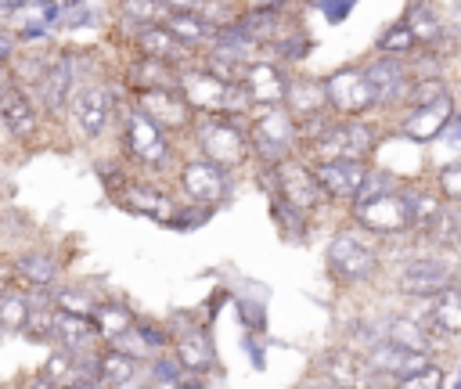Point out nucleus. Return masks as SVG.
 <instances>
[{
    "instance_id": "nucleus-19",
    "label": "nucleus",
    "mask_w": 461,
    "mask_h": 389,
    "mask_svg": "<svg viewBox=\"0 0 461 389\" xmlns=\"http://www.w3.org/2000/svg\"><path fill=\"white\" fill-rule=\"evenodd\" d=\"M0 119H4V130L14 137V140H29L40 126V108H36V97L14 83L11 76L4 79V94H0Z\"/></svg>"
},
{
    "instance_id": "nucleus-11",
    "label": "nucleus",
    "mask_w": 461,
    "mask_h": 389,
    "mask_svg": "<svg viewBox=\"0 0 461 389\" xmlns=\"http://www.w3.org/2000/svg\"><path fill=\"white\" fill-rule=\"evenodd\" d=\"M324 86H328L331 112L342 115V119H360V115H367L371 108H378L364 65H346V68L328 72V76H324Z\"/></svg>"
},
{
    "instance_id": "nucleus-26",
    "label": "nucleus",
    "mask_w": 461,
    "mask_h": 389,
    "mask_svg": "<svg viewBox=\"0 0 461 389\" xmlns=\"http://www.w3.org/2000/svg\"><path fill=\"white\" fill-rule=\"evenodd\" d=\"M162 22H166V25L173 29V36H176L180 43H187L194 54L209 50V47L216 43V36H220V25L209 22L202 11H169Z\"/></svg>"
},
{
    "instance_id": "nucleus-23",
    "label": "nucleus",
    "mask_w": 461,
    "mask_h": 389,
    "mask_svg": "<svg viewBox=\"0 0 461 389\" xmlns=\"http://www.w3.org/2000/svg\"><path fill=\"white\" fill-rule=\"evenodd\" d=\"M447 285H454V270H450L447 259H432V256L403 263V270L396 277V288L403 295H418V299H429V295H436Z\"/></svg>"
},
{
    "instance_id": "nucleus-38",
    "label": "nucleus",
    "mask_w": 461,
    "mask_h": 389,
    "mask_svg": "<svg viewBox=\"0 0 461 389\" xmlns=\"http://www.w3.org/2000/svg\"><path fill=\"white\" fill-rule=\"evenodd\" d=\"M396 187H400V180H396L389 169L371 166V169H367V180H364V187H360V194H357L353 205H364V202H371V198H378V194H389V191H396ZM353 205H349V209H353Z\"/></svg>"
},
{
    "instance_id": "nucleus-35",
    "label": "nucleus",
    "mask_w": 461,
    "mask_h": 389,
    "mask_svg": "<svg viewBox=\"0 0 461 389\" xmlns=\"http://www.w3.org/2000/svg\"><path fill=\"white\" fill-rule=\"evenodd\" d=\"M29 313H32V299L18 288H7L4 299H0V321H4V331H25L29 324Z\"/></svg>"
},
{
    "instance_id": "nucleus-9",
    "label": "nucleus",
    "mask_w": 461,
    "mask_h": 389,
    "mask_svg": "<svg viewBox=\"0 0 461 389\" xmlns=\"http://www.w3.org/2000/svg\"><path fill=\"white\" fill-rule=\"evenodd\" d=\"M76 76H79V68H76ZM68 119H72V126L83 140H97L112 122V90H108V83L79 76L76 90H72V101H68Z\"/></svg>"
},
{
    "instance_id": "nucleus-1",
    "label": "nucleus",
    "mask_w": 461,
    "mask_h": 389,
    "mask_svg": "<svg viewBox=\"0 0 461 389\" xmlns=\"http://www.w3.org/2000/svg\"><path fill=\"white\" fill-rule=\"evenodd\" d=\"M180 90L194 104L198 115H249L252 112V101H249L241 79H230L198 61L180 68Z\"/></svg>"
},
{
    "instance_id": "nucleus-12",
    "label": "nucleus",
    "mask_w": 461,
    "mask_h": 389,
    "mask_svg": "<svg viewBox=\"0 0 461 389\" xmlns=\"http://www.w3.org/2000/svg\"><path fill=\"white\" fill-rule=\"evenodd\" d=\"M176 180H180V191H184L194 205H202V209H216V205H223L227 194H230L227 169L216 166V162H209L205 155L187 158V162L180 166Z\"/></svg>"
},
{
    "instance_id": "nucleus-6",
    "label": "nucleus",
    "mask_w": 461,
    "mask_h": 389,
    "mask_svg": "<svg viewBox=\"0 0 461 389\" xmlns=\"http://www.w3.org/2000/svg\"><path fill=\"white\" fill-rule=\"evenodd\" d=\"M119 144H122L126 158L140 169H169V162H173L169 133L162 126H155L133 101L126 104V112L119 119Z\"/></svg>"
},
{
    "instance_id": "nucleus-22",
    "label": "nucleus",
    "mask_w": 461,
    "mask_h": 389,
    "mask_svg": "<svg viewBox=\"0 0 461 389\" xmlns=\"http://www.w3.org/2000/svg\"><path fill=\"white\" fill-rule=\"evenodd\" d=\"M454 94L436 97L432 104H418V108H403L400 115V133L411 140H439V133L447 130V122L454 119Z\"/></svg>"
},
{
    "instance_id": "nucleus-31",
    "label": "nucleus",
    "mask_w": 461,
    "mask_h": 389,
    "mask_svg": "<svg viewBox=\"0 0 461 389\" xmlns=\"http://www.w3.org/2000/svg\"><path fill=\"white\" fill-rule=\"evenodd\" d=\"M133 375H137V357L122 353L119 346H108V349L97 353V378H101L104 385L119 389V385L133 382Z\"/></svg>"
},
{
    "instance_id": "nucleus-18",
    "label": "nucleus",
    "mask_w": 461,
    "mask_h": 389,
    "mask_svg": "<svg viewBox=\"0 0 461 389\" xmlns=\"http://www.w3.org/2000/svg\"><path fill=\"white\" fill-rule=\"evenodd\" d=\"M76 65H72V54H54L50 58V68L43 76V83L36 86V101L43 104V112L50 119H61L68 115V101H72V90H76Z\"/></svg>"
},
{
    "instance_id": "nucleus-8",
    "label": "nucleus",
    "mask_w": 461,
    "mask_h": 389,
    "mask_svg": "<svg viewBox=\"0 0 461 389\" xmlns=\"http://www.w3.org/2000/svg\"><path fill=\"white\" fill-rule=\"evenodd\" d=\"M353 223L371 231L375 238H400L418 231V209H414V194L396 187L389 194H378L364 205H353Z\"/></svg>"
},
{
    "instance_id": "nucleus-40",
    "label": "nucleus",
    "mask_w": 461,
    "mask_h": 389,
    "mask_svg": "<svg viewBox=\"0 0 461 389\" xmlns=\"http://www.w3.org/2000/svg\"><path fill=\"white\" fill-rule=\"evenodd\" d=\"M54 303H58L61 310H76V313H90V317H94L104 299L94 295V292H83V288H61V292L54 295Z\"/></svg>"
},
{
    "instance_id": "nucleus-27",
    "label": "nucleus",
    "mask_w": 461,
    "mask_h": 389,
    "mask_svg": "<svg viewBox=\"0 0 461 389\" xmlns=\"http://www.w3.org/2000/svg\"><path fill=\"white\" fill-rule=\"evenodd\" d=\"M403 22L411 25V32L418 36L421 47H439V43L450 36L447 18H443V11H439L432 0H414V4L403 11Z\"/></svg>"
},
{
    "instance_id": "nucleus-5",
    "label": "nucleus",
    "mask_w": 461,
    "mask_h": 389,
    "mask_svg": "<svg viewBox=\"0 0 461 389\" xmlns=\"http://www.w3.org/2000/svg\"><path fill=\"white\" fill-rule=\"evenodd\" d=\"M324 263L331 270L335 281L342 285H360L367 281L371 274H378L382 267V256H378V238L364 227L357 231H339L331 241H328V252H324Z\"/></svg>"
},
{
    "instance_id": "nucleus-25",
    "label": "nucleus",
    "mask_w": 461,
    "mask_h": 389,
    "mask_svg": "<svg viewBox=\"0 0 461 389\" xmlns=\"http://www.w3.org/2000/svg\"><path fill=\"white\" fill-rule=\"evenodd\" d=\"M97 339H101V328H97V321L90 313H76V310H61L58 306V313H54V346H65V349L83 353Z\"/></svg>"
},
{
    "instance_id": "nucleus-39",
    "label": "nucleus",
    "mask_w": 461,
    "mask_h": 389,
    "mask_svg": "<svg viewBox=\"0 0 461 389\" xmlns=\"http://www.w3.org/2000/svg\"><path fill=\"white\" fill-rule=\"evenodd\" d=\"M443 94H450L443 79H432V76H414V83H411V94H407V104H403V108L432 104V101H436V97H443Z\"/></svg>"
},
{
    "instance_id": "nucleus-7",
    "label": "nucleus",
    "mask_w": 461,
    "mask_h": 389,
    "mask_svg": "<svg viewBox=\"0 0 461 389\" xmlns=\"http://www.w3.org/2000/svg\"><path fill=\"white\" fill-rule=\"evenodd\" d=\"M267 187H270V198H281L285 205L299 209L303 216L317 213L328 202V194H324V187L317 180L313 162L303 158V155H292V158L270 166L267 169Z\"/></svg>"
},
{
    "instance_id": "nucleus-4",
    "label": "nucleus",
    "mask_w": 461,
    "mask_h": 389,
    "mask_svg": "<svg viewBox=\"0 0 461 389\" xmlns=\"http://www.w3.org/2000/svg\"><path fill=\"white\" fill-rule=\"evenodd\" d=\"M194 148L223 166L227 173L230 169H241L252 155V140H249V126H245V115H198L194 122Z\"/></svg>"
},
{
    "instance_id": "nucleus-10",
    "label": "nucleus",
    "mask_w": 461,
    "mask_h": 389,
    "mask_svg": "<svg viewBox=\"0 0 461 389\" xmlns=\"http://www.w3.org/2000/svg\"><path fill=\"white\" fill-rule=\"evenodd\" d=\"M130 101L166 133H194L198 112L194 104L184 97L180 86H151V90H133Z\"/></svg>"
},
{
    "instance_id": "nucleus-36",
    "label": "nucleus",
    "mask_w": 461,
    "mask_h": 389,
    "mask_svg": "<svg viewBox=\"0 0 461 389\" xmlns=\"http://www.w3.org/2000/svg\"><path fill=\"white\" fill-rule=\"evenodd\" d=\"M54 299H43V303H32V313H29V324H25V339L29 342H54Z\"/></svg>"
},
{
    "instance_id": "nucleus-34",
    "label": "nucleus",
    "mask_w": 461,
    "mask_h": 389,
    "mask_svg": "<svg viewBox=\"0 0 461 389\" xmlns=\"http://www.w3.org/2000/svg\"><path fill=\"white\" fill-rule=\"evenodd\" d=\"M94 321H97V328H101V339H104V342L122 339V335L137 324V317H133L122 303H101V306H97V313H94Z\"/></svg>"
},
{
    "instance_id": "nucleus-41",
    "label": "nucleus",
    "mask_w": 461,
    "mask_h": 389,
    "mask_svg": "<svg viewBox=\"0 0 461 389\" xmlns=\"http://www.w3.org/2000/svg\"><path fill=\"white\" fill-rule=\"evenodd\" d=\"M436 191H439L450 205H461V158L439 166V173H436Z\"/></svg>"
},
{
    "instance_id": "nucleus-29",
    "label": "nucleus",
    "mask_w": 461,
    "mask_h": 389,
    "mask_svg": "<svg viewBox=\"0 0 461 389\" xmlns=\"http://www.w3.org/2000/svg\"><path fill=\"white\" fill-rule=\"evenodd\" d=\"M126 86L133 90H151V86H180V68L158 58H144L137 54V61L126 68Z\"/></svg>"
},
{
    "instance_id": "nucleus-15",
    "label": "nucleus",
    "mask_w": 461,
    "mask_h": 389,
    "mask_svg": "<svg viewBox=\"0 0 461 389\" xmlns=\"http://www.w3.org/2000/svg\"><path fill=\"white\" fill-rule=\"evenodd\" d=\"M364 72H367V83L375 90L378 108H403L407 104L414 76H411V65H403V58L375 54L371 61H364Z\"/></svg>"
},
{
    "instance_id": "nucleus-24",
    "label": "nucleus",
    "mask_w": 461,
    "mask_h": 389,
    "mask_svg": "<svg viewBox=\"0 0 461 389\" xmlns=\"http://www.w3.org/2000/svg\"><path fill=\"white\" fill-rule=\"evenodd\" d=\"M173 357L180 360L184 371H194V375H209L216 367V346L209 339V331L202 324H191L176 335L173 342Z\"/></svg>"
},
{
    "instance_id": "nucleus-2",
    "label": "nucleus",
    "mask_w": 461,
    "mask_h": 389,
    "mask_svg": "<svg viewBox=\"0 0 461 389\" xmlns=\"http://www.w3.org/2000/svg\"><path fill=\"white\" fill-rule=\"evenodd\" d=\"M249 126V140H252V155L259 158L263 169L299 155L303 148V122L288 112V104H263L252 108L245 115Z\"/></svg>"
},
{
    "instance_id": "nucleus-45",
    "label": "nucleus",
    "mask_w": 461,
    "mask_h": 389,
    "mask_svg": "<svg viewBox=\"0 0 461 389\" xmlns=\"http://www.w3.org/2000/svg\"><path fill=\"white\" fill-rule=\"evenodd\" d=\"M25 389H61V385H58V382H50L47 375H36V378H32Z\"/></svg>"
},
{
    "instance_id": "nucleus-28",
    "label": "nucleus",
    "mask_w": 461,
    "mask_h": 389,
    "mask_svg": "<svg viewBox=\"0 0 461 389\" xmlns=\"http://www.w3.org/2000/svg\"><path fill=\"white\" fill-rule=\"evenodd\" d=\"M425 324L439 335H461V285H447L436 295H429Z\"/></svg>"
},
{
    "instance_id": "nucleus-17",
    "label": "nucleus",
    "mask_w": 461,
    "mask_h": 389,
    "mask_svg": "<svg viewBox=\"0 0 461 389\" xmlns=\"http://www.w3.org/2000/svg\"><path fill=\"white\" fill-rule=\"evenodd\" d=\"M288 83H292V76H288L285 65L274 61V58H256V61L245 65V72H241V86H245L252 108H263V104H285V97H288Z\"/></svg>"
},
{
    "instance_id": "nucleus-43",
    "label": "nucleus",
    "mask_w": 461,
    "mask_h": 389,
    "mask_svg": "<svg viewBox=\"0 0 461 389\" xmlns=\"http://www.w3.org/2000/svg\"><path fill=\"white\" fill-rule=\"evenodd\" d=\"M169 11H202L205 0H162Z\"/></svg>"
},
{
    "instance_id": "nucleus-3",
    "label": "nucleus",
    "mask_w": 461,
    "mask_h": 389,
    "mask_svg": "<svg viewBox=\"0 0 461 389\" xmlns=\"http://www.w3.org/2000/svg\"><path fill=\"white\" fill-rule=\"evenodd\" d=\"M375 144H378V130L371 122H364V115L360 119L331 115L321 130L303 137L299 151L310 162H331V158H367L371 162Z\"/></svg>"
},
{
    "instance_id": "nucleus-37",
    "label": "nucleus",
    "mask_w": 461,
    "mask_h": 389,
    "mask_svg": "<svg viewBox=\"0 0 461 389\" xmlns=\"http://www.w3.org/2000/svg\"><path fill=\"white\" fill-rule=\"evenodd\" d=\"M119 11L130 25H151L169 14V7L162 0H119Z\"/></svg>"
},
{
    "instance_id": "nucleus-32",
    "label": "nucleus",
    "mask_w": 461,
    "mask_h": 389,
    "mask_svg": "<svg viewBox=\"0 0 461 389\" xmlns=\"http://www.w3.org/2000/svg\"><path fill=\"white\" fill-rule=\"evenodd\" d=\"M385 339L403 346V349H414V353H429L432 346V328L414 321V317H393L389 328H385Z\"/></svg>"
},
{
    "instance_id": "nucleus-46",
    "label": "nucleus",
    "mask_w": 461,
    "mask_h": 389,
    "mask_svg": "<svg viewBox=\"0 0 461 389\" xmlns=\"http://www.w3.org/2000/svg\"><path fill=\"white\" fill-rule=\"evenodd\" d=\"M68 389H112V385H104L101 378H86V382H76V385H68Z\"/></svg>"
},
{
    "instance_id": "nucleus-42",
    "label": "nucleus",
    "mask_w": 461,
    "mask_h": 389,
    "mask_svg": "<svg viewBox=\"0 0 461 389\" xmlns=\"http://www.w3.org/2000/svg\"><path fill=\"white\" fill-rule=\"evenodd\" d=\"M396 389H443V371L436 364H425V367L396 378Z\"/></svg>"
},
{
    "instance_id": "nucleus-44",
    "label": "nucleus",
    "mask_w": 461,
    "mask_h": 389,
    "mask_svg": "<svg viewBox=\"0 0 461 389\" xmlns=\"http://www.w3.org/2000/svg\"><path fill=\"white\" fill-rule=\"evenodd\" d=\"M299 389H342V385H335L331 378H324V375H317V378H310V382H303Z\"/></svg>"
},
{
    "instance_id": "nucleus-13",
    "label": "nucleus",
    "mask_w": 461,
    "mask_h": 389,
    "mask_svg": "<svg viewBox=\"0 0 461 389\" xmlns=\"http://www.w3.org/2000/svg\"><path fill=\"white\" fill-rule=\"evenodd\" d=\"M112 198H115L122 209L137 213V216H148V220H158V223H173V220H176V202H173V194H166V191L155 187L151 180L115 176Z\"/></svg>"
},
{
    "instance_id": "nucleus-20",
    "label": "nucleus",
    "mask_w": 461,
    "mask_h": 389,
    "mask_svg": "<svg viewBox=\"0 0 461 389\" xmlns=\"http://www.w3.org/2000/svg\"><path fill=\"white\" fill-rule=\"evenodd\" d=\"M133 47H137V54H144V58H158V61H169V65H176V68H184V65H191V61L198 58L187 43H180V40L173 36V29H169L166 22L133 25Z\"/></svg>"
},
{
    "instance_id": "nucleus-16",
    "label": "nucleus",
    "mask_w": 461,
    "mask_h": 389,
    "mask_svg": "<svg viewBox=\"0 0 461 389\" xmlns=\"http://www.w3.org/2000/svg\"><path fill=\"white\" fill-rule=\"evenodd\" d=\"M313 169H317V180H321L328 202L353 205L367 180L371 162L367 158H331V162H313Z\"/></svg>"
},
{
    "instance_id": "nucleus-30",
    "label": "nucleus",
    "mask_w": 461,
    "mask_h": 389,
    "mask_svg": "<svg viewBox=\"0 0 461 389\" xmlns=\"http://www.w3.org/2000/svg\"><path fill=\"white\" fill-rule=\"evenodd\" d=\"M58 256L47 252V249H29L14 259V277L25 285V288H47L54 277H58Z\"/></svg>"
},
{
    "instance_id": "nucleus-14",
    "label": "nucleus",
    "mask_w": 461,
    "mask_h": 389,
    "mask_svg": "<svg viewBox=\"0 0 461 389\" xmlns=\"http://www.w3.org/2000/svg\"><path fill=\"white\" fill-rule=\"evenodd\" d=\"M288 112L303 122V137L321 130L335 112H331V101H328V86L324 79L317 76H306V72H295L292 83H288V97H285Z\"/></svg>"
},
{
    "instance_id": "nucleus-33",
    "label": "nucleus",
    "mask_w": 461,
    "mask_h": 389,
    "mask_svg": "<svg viewBox=\"0 0 461 389\" xmlns=\"http://www.w3.org/2000/svg\"><path fill=\"white\" fill-rule=\"evenodd\" d=\"M418 47H421V43H418V36L411 32V25H407L403 18L393 22V25L375 40V54H393V58H411Z\"/></svg>"
},
{
    "instance_id": "nucleus-21",
    "label": "nucleus",
    "mask_w": 461,
    "mask_h": 389,
    "mask_svg": "<svg viewBox=\"0 0 461 389\" xmlns=\"http://www.w3.org/2000/svg\"><path fill=\"white\" fill-rule=\"evenodd\" d=\"M321 375L331 378V382L342 385V389H371L375 378H382V375L371 367L367 353L349 349V346H346V349H328L324 360H321Z\"/></svg>"
}]
</instances>
